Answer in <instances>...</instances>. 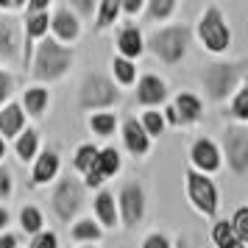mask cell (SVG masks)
Segmentation results:
<instances>
[{"mask_svg":"<svg viewBox=\"0 0 248 248\" xmlns=\"http://www.w3.org/2000/svg\"><path fill=\"white\" fill-rule=\"evenodd\" d=\"M212 246L215 248H246V243L237 240V234L232 232L229 220H217L212 226Z\"/></svg>","mask_w":248,"mask_h":248,"instance_id":"cell-25","label":"cell"},{"mask_svg":"<svg viewBox=\"0 0 248 248\" xmlns=\"http://www.w3.org/2000/svg\"><path fill=\"white\" fill-rule=\"evenodd\" d=\"M14 154L20 162H34L39 154V134L34 128H23L20 134L14 137Z\"/></svg>","mask_w":248,"mask_h":248,"instance_id":"cell-22","label":"cell"},{"mask_svg":"<svg viewBox=\"0 0 248 248\" xmlns=\"http://www.w3.org/2000/svg\"><path fill=\"white\" fill-rule=\"evenodd\" d=\"M84 184H81L78 176H64V179L56 184V190L50 195V206H53V212H56L59 220H64V223H73L78 212L84 209Z\"/></svg>","mask_w":248,"mask_h":248,"instance_id":"cell-6","label":"cell"},{"mask_svg":"<svg viewBox=\"0 0 248 248\" xmlns=\"http://www.w3.org/2000/svg\"><path fill=\"white\" fill-rule=\"evenodd\" d=\"M70 237L76 240V243H84V246H92V243H98L103 237V229L92 217H78V220H73V229H70Z\"/></svg>","mask_w":248,"mask_h":248,"instance_id":"cell-23","label":"cell"},{"mask_svg":"<svg viewBox=\"0 0 248 248\" xmlns=\"http://www.w3.org/2000/svg\"><path fill=\"white\" fill-rule=\"evenodd\" d=\"M59 170H62V159H59L56 151H42V154H36L34 159V168H31V184L34 187H45L50 181L59 176Z\"/></svg>","mask_w":248,"mask_h":248,"instance_id":"cell-16","label":"cell"},{"mask_svg":"<svg viewBox=\"0 0 248 248\" xmlns=\"http://www.w3.org/2000/svg\"><path fill=\"white\" fill-rule=\"evenodd\" d=\"M117 53H120V59H128V62H137L145 53V36L134 23L123 25L117 31Z\"/></svg>","mask_w":248,"mask_h":248,"instance_id":"cell-17","label":"cell"},{"mask_svg":"<svg viewBox=\"0 0 248 248\" xmlns=\"http://www.w3.org/2000/svg\"><path fill=\"white\" fill-rule=\"evenodd\" d=\"M3 156H6V142L0 140V162H3Z\"/></svg>","mask_w":248,"mask_h":248,"instance_id":"cell-43","label":"cell"},{"mask_svg":"<svg viewBox=\"0 0 248 248\" xmlns=\"http://www.w3.org/2000/svg\"><path fill=\"white\" fill-rule=\"evenodd\" d=\"M12 92H14V78H12V73L9 70H0V106L12 98Z\"/></svg>","mask_w":248,"mask_h":248,"instance_id":"cell-38","label":"cell"},{"mask_svg":"<svg viewBox=\"0 0 248 248\" xmlns=\"http://www.w3.org/2000/svg\"><path fill=\"white\" fill-rule=\"evenodd\" d=\"M173 248H195V246H192V240H190V237L179 234L176 240H173Z\"/></svg>","mask_w":248,"mask_h":248,"instance_id":"cell-42","label":"cell"},{"mask_svg":"<svg viewBox=\"0 0 248 248\" xmlns=\"http://www.w3.org/2000/svg\"><path fill=\"white\" fill-rule=\"evenodd\" d=\"M81 248H95V246H81Z\"/></svg>","mask_w":248,"mask_h":248,"instance_id":"cell-44","label":"cell"},{"mask_svg":"<svg viewBox=\"0 0 248 248\" xmlns=\"http://www.w3.org/2000/svg\"><path fill=\"white\" fill-rule=\"evenodd\" d=\"M195 34H198L201 47L206 53H212V56H220V53H226L232 47V28L226 23L220 6H215V3L201 12L198 23H195Z\"/></svg>","mask_w":248,"mask_h":248,"instance_id":"cell-3","label":"cell"},{"mask_svg":"<svg viewBox=\"0 0 248 248\" xmlns=\"http://www.w3.org/2000/svg\"><path fill=\"white\" fill-rule=\"evenodd\" d=\"M92 212H95L92 220L101 226L103 232H106V229H114V226L120 223V220H117V203H114V195L109 190L95 192V198H92Z\"/></svg>","mask_w":248,"mask_h":248,"instance_id":"cell-19","label":"cell"},{"mask_svg":"<svg viewBox=\"0 0 248 248\" xmlns=\"http://www.w3.org/2000/svg\"><path fill=\"white\" fill-rule=\"evenodd\" d=\"M220 148L215 145L209 137H198L195 142L190 145V170L201 173V176H212L220 170Z\"/></svg>","mask_w":248,"mask_h":248,"instance_id":"cell-13","label":"cell"},{"mask_svg":"<svg viewBox=\"0 0 248 248\" xmlns=\"http://www.w3.org/2000/svg\"><path fill=\"white\" fill-rule=\"evenodd\" d=\"M170 106H173V112L179 117V125H192L203 117V103L195 92H179Z\"/></svg>","mask_w":248,"mask_h":248,"instance_id":"cell-18","label":"cell"},{"mask_svg":"<svg viewBox=\"0 0 248 248\" xmlns=\"http://www.w3.org/2000/svg\"><path fill=\"white\" fill-rule=\"evenodd\" d=\"M142 248H173V240H170L165 232H151V234L142 240Z\"/></svg>","mask_w":248,"mask_h":248,"instance_id":"cell-37","label":"cell"},{"mask_svg":"<svg viewBox=\"0 0 248 248\" xmlns=\"http://www.w3.org/2000/svg\"><path fill=\"white\" fill-rule=\"evenodd\" d=\"M47 106H50V92H47L45 87H39V84L25 87L23 101H20L23 114H28V117H42V114L47 112Z\"/></svg>","mask_w":248,"mask_h":248,"instance_id":"cell-21","label":"cell"},{"mask_svg":"<svg viewBox=\"0 0 248 248\" xmlns=\"http://www.w3.org/2000/svg\"><path fill=\"white\" fill-rule=\"evenodd\" d=\"M64 6H67L78 20H84V17H92V14H95V6H98V3H92V0H70Z\"/></svg>","mask_w":248,"mask_h":248,"instance_id":"cell-35","label":"cell"},{"mask_svg":"<svg viewBox=\"0 0 248 248\" xmlns=\"http://www.w3.org/2000/svg\"><path fill=\"white\" fill-rule=\"evenodd\" d=\"M25 128V114L20 109V103H3L0 106V140H14Z\"/></svg>","mask_w":248,"mask_h":248,"instance_id":"cell-20","label":"cell"},{"mask_svg":"<svg viewBox=\"0 0 248 248\" xmlns=\"http://www.w3.org/2000/svg\"><path fill=\"white\" fill-rule=\"evenodd\" d=\"M20 226H23L25 234H39L42 229H45V217H42V209H36V206H23L20 209Z\"/></svg>","mask_w":248,"mask_h":248,"instance_id":"cell-29","label":"cell"},{"mask_svg":"<svg viewBox=\"0 0 248 248\" xmlns=\"http://www.w3.org/2000/svg\"><path fill=\"white\" fill-rule=\"evenodd\" d=\"M117 220H123L125 229H134L137 223H142L145 217V190L137 181H125L120 192H117Z\"/></svg>","mask_w":248,"mask_h":248,"instance_id":"cell-8","label":"cell"},{"mask_svg":"<svg viewBox=\"0 0 248 248\" xmlns=\"http://www.w3.org/2000/svg\"><path fill=\"white\" fill-rule=\"evenodd\" d=\"M187 47H190V28L187 25H165L145 39V50H151L165 64H179L187 56Z\"/></svg>","mask_w":248,"mask_h":248,"instance_id":"cell-4","label":"cell"},{"mask_svg":"<svg viewBox=\"0 0 248 248\" xmlns=\"http://www.w3.org/2000/svg\"><path fill=\"white\" fill-rule=\"evenodd\" d=\"M145 9V0H120V14L125 17H134Z\"/></svg>","mask_w":248,"mask_h":248,"instance_id":"cell-39","label":"cell"},{"mask_svg":"<svg viewBox=\"0 0 248 248\" xmlns=\"http://www.w3.org/2000/svg\"><path fill=\"white\" fill-rule=\"evenodd\" d=\"M95 159H98V145H92V142H84V145L76 148V156H73V168L76 173H87V170L95 165Z\"/></svg>","mask_w":248,"mask_h":248,"instance_id":"cell-30","label":"cell"},{"mask_svg":"<svg viewBox=\"0 0 248 248\" xmlns=\"http://www.w3.org/2000/svg\"><path fill=\"white\" fill-rule=\"evenodd\" d=\"M112 81L114 84H120V87H131V84L137 81V64L134 62H128V59L114 56V62H112Z\"/></svg>","mask_w":248,"mask_h":248,"instance_id":"cell-27","label":"cell"},{"mask_svg":"<svg viewBox=\"0 0 248 248\" xmlns=\"http://www.w3.org/2000/svg\"><path fill=\"white\" fill-rule=\"evenodd\" d=\"M28 248H59V237H56V232H50V229H42L39 234L31 237Z\"/></svg>","mask_w":248,"mask_h":248,"instance_id":"cell-34","label":"cell"},{"mask_svg":"<svg viewBox=\"0 0 248 248\" xmlns=\"http://www.w3.org/2000/svg\"><path fill=\"white\" fill-rule=\"evenodd\" d=\"M184 187H187V201L192 203V209L203 217H215L220 198H217V187L209 176H201L195 170H187L184 176Z\"/></svg>","mask_w":248,"mask_h":248,"instance_id":"cell-7","label":"cell"},{"mask_svg":"<svg viewBox=\"0 0 248 248\" xmlns=\"http://www.w3.org/2000/svg\"><path fill=\"white\" fill-rule=\"evenodd\" d=\"M229 114L234 117L237 125L248 123V84H243V87L229 98Z\"/></svg>","mask_w":248,"mask_h":248,"instance_id":"cell-26","label":"cell"},{"mask_svg":"<svg viewBox=\"0 0 248 248\" xmlns=\"http://www.w3.org/2000/svg\"><path fill=\"white\" fill-rule=\"evenodd\" d=\"M140 125H142V131H145L151 140H154V137H159L165 128H168V125H165V120H162V112H156V109H148V112H142Z\"/></svg>","mask_w":248,"mask_h":248,"instance_id":"cell-32","label":"cell"},{"mask_svg":"<svg viewBox=\"0 0 248 248\" xmlns=\"http://www.w3.org/2000/svg\"><path fill=\"white\" fill-rule=\"evenodd\" d=\"M145 14L151 23H165V20H170L176 14V0H148Z\"/></svg>","mask_w":248,"mask_h":248,"instance_id":"cell-28","label":"cell"},{"mask_svg":"<svg viewBox=\"0 0 248 248\" xmlns=\"http://www.w3.org/2000/svg\"><path fill=\"white\" fill-rule=\"evenodd\" d=\"M50 31H53V39L59 45L73 47V42H78L81 36V20L70 12L64 3H59L50 9Z\"/></svg>","mask_w":248,"mask_h":248,"instance_id":"cell-12","label":"cell"},{"mask_svg":"<svg viewBox=\"0 0 248 248\" xmlns=\"http://www.w3.org/2000/svg\"><path fill=\"white\" fill-rule=\"evenodd\" d=\"M229 226H232V232L237 234V240L248 243V206H237V212L229 220Z\"/></svg>","mask_w":248,"mask_h":248,"instance_id":"cell-33","label":"cell"},{"mask_svg":"<svg viewBox=\"0 0 248 248\" xmlns=\"http://www.w3.org/2000/svg\"><path fill=\"white\" fill-rule=\"evenodd\" d=\"M123 170V156H120V151L112 145L106 148H98V159H95V165H92L87 173H84V190H103V181L117 176Z\"/></svg>","mask_w":248,"mask_h":248,"instance_id":"cell-9","label":"cell"},{"mask_svg":"<svg viewBox=\"0 0 248 248\" xmlns=\"http://www.w3.org/2000/svg\"><path fill=\"white\" fill-rule=\"evenodd\" d=\"M246 73H248V64L240 59V62H212L206 64L201 73V84L206 95L212 101H229L243 84H246Z\"/></svg>","mask_w":248,"mask_h":248,"instance_id":"cell-2","label":"cell"},{"mask_svg":"<svg viewBox=\"0 0 248 248\" xmlns=\"http://www.w3.org/2000/svg\"><path fill=\"white\" fill-rule=\"evenodd\" d=\"M120 20V0H98L95 6V31H106Z\"/></svg>","mask_w":248,"mask_h":248,"instance_id":"cell-24","label":"cell"},{"mask_svg":"<svg viewBox=\"0 0 248 248\" xmlns=\"http://www.w3.org/2000/svg\"><path fill=\"white\" fill-rule=\"evenodd\" d=\"M223 148H226V162L237 176L248 173V128L246 125L229 123L223 131Z\"/></svg>","mask_w":248,"mask_h":248,"instance_id":"cell-10","label":"cell"},{"mask_svg":"<svg viewBox=\"0 0 248 248\" xmlns=\"http://www.w3.org/2000/svg\"><path fill=\"white\" fill-rule=\"evenodd\" d=\"M0 62L23 64V28L12 14H0Z\"/></svg>","mask_w":248,"mask_h":248,"instance_id":"cell-11","label":"cell"},{"mask_svg":"<svg viewBox=\"0 0 248 248\" xmlns=\"http://www.w3.org/2000/svg\"><path fill=\"white\" fill-rule=\"evenodd\" d=\"M165 101H168V84H165V78H159L154 73L140 76V81H137V103L154 109V106H159Z\"/></svg>","mask_w":248,"mask_h":248,"instance_id":"cell-14","label":"cell"},{"mask_svg":"<svg viewBox=\"0 0 248 248\" xmlns=\"http://www.w3.org/2000/svg\"><path fill=\"white\" fill-rule=\"evenodd\" d=\"M0 248H20L17 234H12V232H3V234H0Z\"/></svg>","mask_w":248,"mask_h":248,"instance_id":"cell-40","label":"cell"},{"mask_svg":"<svg viewBox=\"0 0 248 248\" xmlns=\"http://www.w3.org/2000/svg\"><path fill=\"white\" fill-rule=\"evenodd\" d=\"M73 62H76L73 47H64V45H59L53 36H45V39H39L34 45V56L28 62L31 78L39 81V87L42 84H53V81L67 76Z\"/></svg>","mask_w":248,"mask_h":248,"instance_id":"cell-1","label":"cell"},{"mask_svg":"<svg viewBox=\"0 0 248 248\" xmlns=\"http://www.w3.org/2000/svg\"><path fill=\"white\" fill-rule=\"evenodd\" d=\"M120 103V90L109 76L103 73H87L78 87V106L84 112H101Z\"/></svg>","mask_w":248,"mask_h":248,"instance_id":"cell-5","label":"cell"},{"mask_svg":"<svg viewBox=\"0 0 248 248\" xmlns=\"http://www.w3.org/2000/svg\"><path fill=\"white\" fill-rule=\"evenodd\" d=\"M12 192H14V179H12V170L6 168V165H0V201L12 198Z\"/></svg>","mask_w":248,"mask_h":248,"instance_id":"cell-36","label":"cell"},{"mask_svg":"<svg viewBox=\"0 0 248 248\" xmlns=\"http://www.w3.org/2000/svg\"><path fill=\"white\" fill-rule=\"evenodd\" d=\"M9 220H12V215H9V209L0 203V234L6 232V226H9Z\"/></svg>","mask_w":248,"mask_h":248,"instance_id":"cell-41","label":"cell"},{"mask_svg":"<svg viewBox=\"0 0 248 248\" xmlns=\"http://www.w3.org/2000/svg\"><path fill=\"white\" fill-rule=\"evenodd\" d=\"M90 128L98 137H112L117 128V114L114 112H95L90 117Z\"/></svg>","mask_w":248,"mask_h":248,"instance_id":"cell-31","label":"cell"},{"mask_svg":"<svg viewBox=\"0 0 248 248\" xmlns=\"http://www.w3.org/2000/svg\"><path fill=\"white\" fill-rule=\"evenodd\" d=\"M120 134H123V145L131 156H148L151 154V137L142 131V125H140L137 117H125Z\"/></svg>","mask_w":248,"mask_h":248,"instance_id":"cell-15","label":"cell"}]
</instances>
